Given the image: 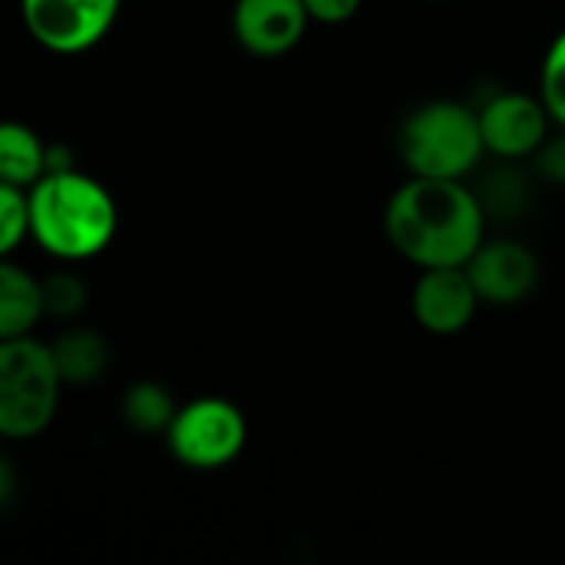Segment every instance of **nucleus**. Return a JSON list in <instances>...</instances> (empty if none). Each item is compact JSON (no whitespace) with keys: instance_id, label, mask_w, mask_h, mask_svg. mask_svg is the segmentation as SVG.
<instances>
[{"instance_id":"nucleus-1","label":"nucleus","mask_w":565,"mask_h":565,"mask_svg":"<svg viewBox=\"0 0 565 565\" xmlns=\"http://www.w3.org/2000/svg\"><path fill=\"white\" fill-rule=\"evenodd\" d=\"M487 209L463 179L411 175L384 209L387 242L424 268H457L487 242Z\"/></svg>"},{"instance_id":"nucleus-2","label":"nucleus","mask_w":565,"mask_h":565,"mask_svg":"<svg viewBox=\"0 0 565 565\" xmlns=\"http://www.w3.org/2000/svg\"><path fill=\"white\" fill-rule=\"evenodd\" d=\"M30 192V238L56 262L76 265L103 255L119 228V209L109 189L79 172H46Z\"/></svg>"},{"instance_id":"nucleus-3","label":"nucleus","mask_w":565,"mask_h":565,"mask_svg":"<svg viewBox=\"0 0 565 565\" xmlns=\"http://www.w3.org/2000/svg\"><path fill=\"white\" fill-rule=\"evenodd\" d=\"M397 152L411 175L467 179L487 156L480 113L457 99H430L404 119Z\"/></svg>"},{"instance_id":"nucleus-4","label":"nucleus","mask_w":565,"mask_h":565,"mask_svg":"<svg viewBox=\"0 0 565 565\" xmlns=\"http://www.w3.org/2000/svg\"><path fill=\"white\" fill-rule=\"evenodd\" d=\"M66 381L53 344L40 338L0 341V434L7 440H33L46 434L60 411Z\"/></svg>"},{"instance_id":"nucleus-5","label":"nucleus","mask_w":565,"mask_h":565,"mask_svg":"<svg viewBox=\"0 0 565 565\" xmlns=\"http://www.w3.org/2000/svg\"><path fill=\"white\" fill-rule=\"evenodd\" d=\"M169 454L189 470L232 467L248 444V420L238 404L225 397H195L179 407L166 430Z\"/></svg>"},{"instance_id":"nucleus-6","label":"nucleus","mask_w":565,"mask_h":565,"mask_svg":"<svg viewBox=\"0 0 565 565\" xmlns=\"http://www.w3.org/2000/svg\"><path fill=\"white\" fill-rule=\"evenodd\" d=\"M122 0H20L33 43L56 56H76L106 40Z\"/></svg>"},{"instance_id":"nucleus-7","label":"nucleus","mask_w":565,"mask_h":565,"mask_svg":"<svg viewBox=\"0 0 565 565\" xmlns=\"http://www.w3.org/2000/svg\"><path fill=\"white\" fill-rule=\"evenodd\" d=\"M480 129L487 152L503 162L533 159L543 142L553 136V116L543 96H530L520 89H497L487 103H480Z\"/></svg>"},{"instance_id":"nucleus-8","label":"nucleus","mask_w":565,"mask_h":565,"mask_svg":"<svg viewBox=\"0 0 565 565\" xmlns=\"http://www.w3.org/2000/svg\"><path fill=\"white\" fill-rule=\"evenodd\" d=\"M463 268L480 301L493 308L523 305L540 285V258L516 238H487Z\"/></svg>"},{"instance_id":"nucleus-9","label":"nucleus","mask_w":565,"mask_h":565,"mask_svg":"<svg viewBox=\"0 0 565 565\" xmlns=\"http://www.w3.org/2000/svg\"><path fill=\"white\" fill-rule=\"evenodd\" d=\"M480 295L463 265L457 268H424L411 291L414 321L437 338H454L470 328L480 308Z\"/></svg>"},{"instance_id":"nucleus-10","label":"nucleus","mask_w":565,"mask_h":565,"mask_svg":"<svg viewBox=\"0 0 565 565\" xmlns=\"http://www.w3.org/2000/svg\"><path fill=\"white\" fill-rule=\"evenodd\" d=\"M308 23L305 0H235L232 7V36L245 53L262 60L291 53Z\"/></svg>"},{"instance_id":"nucleus-11","label":"nucleus","mask_w":565,"mask_h":565,"mask_svg":"<svg viewBox=\"0 0 565 565\" xmlns=\"http://www.w3.org/2000/svg\"><path fill=\"white\" fill-rule=\"evenodd\" d=\"M46 318L43 281L10 258L0 262V341L26 338Z\"/></svg>"},{"instance_id":"nucleus-12","label":"nucleus","mask_w":565,"mask_h":565,"mask_svg":"<svg viewBox=\"0 0 565 565\" xmlns=\"http://www.w3.org/2000/svg\"><path fill=\"white\" fill-rule=\"evenodd\" d=\"M66 387H93L109 371V344L93 328H70L53 341Z\"/></svg>"},{"instance_id":"nucleus-13","label":"nucleus","mask_w":565,"mask_h":565,"mask_svg":"<svg viewBox=\"0 0 565 565\" xmlns=\"http://www.w3.org/2000/svg\"><path fill=\"white\" fill-rule=\"evenodd\" d=\"M46 142L23 122L0 126V182L30 189L46 175Z\"/></svg>"},{"instance_id":"nucleus-14","label":"nucleus","mask_w":565,"mask_h":565,"mask_svg":"<svg viewBox=\"0 0 565 565\" xmlns=\"http://www.w3.org/2000/svg\"><path fill=\"white\" fill-rule=\"evenodd\" d=\"M119 414L129 430L152 437V434H166L172 427L179 404L159 381H139V384L126 387V394L119 401Z\"/></svg>"},{"instance_id":"nucleus-15","label":"nucleus","mask_w":565,"mask_h":565,"mask_svg":"<svg viewBox=\"0 0 565 565\" xmlns=\"http://www.w3.org/2000/svg\"><path fill=\"white\" fill-rule=\"evenodd\" d=\"M477 195L487 215H516L526 205L530 182L516 172V162H507L483 182V189H477Z\"/></svg>"},{"instance_id":"nucleus-16","label":"nucleus","mask_w":565,"mask_h":565,"mask_svg":"<svg viewBox=\"0 0 565 565\" xmlns=\"http://www.w3.org/2000/svg\"><path fill=\"white\" fill-rule=\"evenodd\" d=\"M30 238V192L0 182V252L10 258Z\"/></svg>"},{"instance_id":"nucleus-17","label":"nucleus","mask_w":565,"mask_h":565,"mask_svg":"<svg viewBox=\"0 0 565 565\" xmlns=\"http://www.w3.org/2000/svg\"><path fill=\"white\" fill-rule=\"evenodd\" d=\"M43 281V308H46V318H56V321H70L76 318L83 308H86V298H89V288L79 275L73 271H53Z\"/></svg>"},{"instance_id":"nucleus-18","label":"nucleus","mask_w":565,"mask_h":565,"mask_svg":"<svg viewBox=\"0 0 565 565\" xmlns=\"http://www.w3.org/2000/svg\"><path fill=\"white\" fill-rule=\"evenodd\" d=\"M540 96L556 126H565V30L550 43L540 70Z\"/></svg>"},{"instance_id":"nucleus-19","label":"nucleus","mask_w":565,"mask_h":565,"mask_svg":"<svg viewBox=\"0 0 565 565\" xmlns=\"http://www.w3.org/2000/svg\"><path fill=\"white\" fill-rule=\"evenodd\" d=\"M533 159H536V172L546 182L565 185V126H559V136H550L543 142V149Z\"/></svg>"},{"instance_id":"nucleus-20","label":"nucleus","mask_w":565,"mask_h":565,"mask_svg":"<svg viewBox=\"0 0 565 565\" xmlns=\"http://www.w3.org/2000/svg\"><path fill=\"white\" fill-rule=\"evenodd\" d=\"M361 3H364V0H305L311 23H324V26L348 23V20L361 10Z\"/></svg>"}]
</instances>
